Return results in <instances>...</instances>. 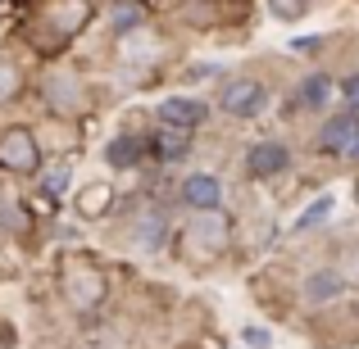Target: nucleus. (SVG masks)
Listing matches in <instances>:
<instances>
[{"label":"nucleus","instance_id":"39448f33","mask_svg":"<svg viewBox=\"0 0 359 349\" xmlns=\"http://www.w3.org/2000/svg\"><path fill=\"white\" fill-rule=\"evenodd\" d=\"M41 100H46V109H50L55 118H78V114H87V87H82L73 73H46L41 78Z\"/></svg>","mask_w":359,"mask_h":349},{"label":"nucleus","instance_id":"f3484780","mask_svg":"<svg viewBox=\"0 0 359 349\" xmlns=\"http://www.w3.org/2000/svg\"><path fill=\"white\" fill-rule=\"evenodd\" d=\"M164 236H168V222L159 218V213H150V218L137 222V250L141 254H159L164 250Z\"/></svg>","mask_w":359,"mask_h":349},{"label":"nucleus","instance_id":"4468645a","mask_svg":"<svg viewBox=\"0 0 359 349\" xmlns=\"http://www.w3.org/2000/svg\"><path fill=\"white\" fill-rule=\"evenodd\" d=\"M332 91H341L327 73H309V78L296 82V105L300 109H323L327 100H332Z\"/></svg>","mask_w":359,"mask_h":349},{"label":"nucleus","instance_id":"423d86ee","mask_svg":"<svg viewBox=\"0 0 359 349\" xmlns=\"http://www.w3.org/2000/svg\"><path fill=\"white\" fill-rule=\"evenodd\" d=\"M219 109L232 118H259L269 109V87L259 78H228L219 87Z\"/></svg>","mask_w":359,"mask_h":349},{"label":"nucleus","instance_id":"b1692460","mask_svg":"<svg viewBox=\"0 0 359 349\" xmlns=\"http://www.w3.org/2000/svg\"><path fill=\"white\" fill-rule=\"evenodd\" d=\"M241 341L250 345V349H269V345H273V332H269V327H245Z\"/></svg>","mask_w":359,"mask_h":349},{"label":"nucleus","instance_id":"5701e85b","mask_svg":"<svg viewBox=\"0 0 359 349\" xmlns=\"http://www.w3.org/2000/svg\"><path fill=\"white\" fill-rule=\"evenodd\" d=\"M269 9H273L278 18H287V23H291V18H300V14L309 9V0H269Z\"/></svg>","mask_w":359,"mask_h":349},{"label":"nucleus","instance_id":"1a4fd4ad","mask_svg":"<svg viewBox=\"0 0 359 349\" xmlns=\"http://www.w3.org/2000/svg\"><path fill=\"white\" fill-rule=\"evenodd\" d=\"M177 200L187 204L191 213H205V209H223V182L214 173H191L182 186H177Z\"/></svg>","mask_w":359,"mask_h":349},{"label":"nucleus","instance_id":"6e6552de","mask_svg":"<svg viewBox=\"0 0 359 349\" xmlns=\"http://www.w3.org/2000/svg\"><path fill=\"white\" fill-rule=\"evenodd\" d=\"M346 290H351V281H346L337 268H314V272H305V281H300V295H305V304H314V308H327L332 299H341Z\"/></svg>","mask_w":359,"mask_h":349},{"label":"nucleus","instance_id":"7ed1b4c3","mask_svg":"<svg viewBox=\"0 0 359 349\" xmlns=\"http://www.w3.org/2000/svg\"><path fill=\"white\" fill-rule=\"evenodd\" d=\"M41 27H32V45L36 50H60V45H69L73 36L87 27V18H91V5L87 0H46L41 5Z\"/></svg>","mask_w":359,"mask_h":349},{"label":"nucleus","instance_id":"6ab92c4d","mask_svg":"<svg viewBox=\"0 0 359 349\" xmlns=\"http://www.w3.org/2000/svg\"><path fill=\"white\" fill-rule=\"evenodd\" d=\"M36 182H41V195H46V200H60L64 186H69V164H64V159H60V164H46L41 173H36Z\"/></svg>","mask_w":359,"mask_h":349},{"label":"nucleus","instance_id":"ddd939ff","mask_svg":"<svg viewBox=\"0 0 359 349\" xmlns=\"http://www.w3.org/2000/svg\"><path fill=\"white\" fill-rule=\"evenodd\" d=\"M150 159L155 164H177V159L191 155V131H177V127H155L150 131Z\"/></svg>","mask_w":359,"mask_h":349},{"label":"nucleus","instance_id":"4be33fe9","mask_svg":"<svg viewBox=\"0 0 359 349\" xmlns=\"http://www.w3.org/2000/svg\"><path fill=\"white\" fill-rule=\"evenodd\" d=\"M337 272H341L351 286H359V241H351V245L341 250V259H337Z\"/></svg>","mask_w":359,"mask_h":349},{"label":"nucleus","instance_id":"9d476101","mask_svg":"<svg viewBox=\"0 0 359 349\" xmlns=\"http://www.w3.org/2000/svg\"><path fill=\"white\" fill-rule=\"evenodd\" d=\"M205 118H210V105L196 100V96H168L164 105H159V122H164V127H177V131L205 127Z\"/></svg>","mask_w":359,"mask_h":349},{"label":"nucleus","instance_id":"dca6fc26","mask_svg":"<svg viewBox=\"0 0 359 349\" xmlns=\"http://www.w3.org/2000/svg\"><path fill=\"white\" fill-rule=\"evenodd\" d=\"M109 200H114V186H109V182H91V186L78 191V213H82V218H105Z\"/></svg>","mask_w":359,"mask_h":349},{"label":"nucleus","instance_id":"9b49d317","mask_svg":"<svg viewBox=\"0 0 359 349\" xmlns=\"http://www.w3.org/2000/svg\"><path fill=\"white\" fill-rule=\"evenodd\" d=\"M355 136H359V114H332L318 127V150L323 155H351Z\"/></svg>","mask_w":359,"mask_h":349},{"label":"nucleus","instance_id":"aec40b11","mask_svg":"<svg viewBox=\"0 0 359 349\" xmlns=\"http://www.w3.org/2000/svg\"><path fill=\"white\" fill-rule=\"evenodd\" d=\"M332 209H337L332 195H318V200H314V204H309V209L296 218V236H305V232H314L318 222H327V218H332Z\"/></svg>","mask_w":359,"mask_h":349},{"label":"nucleus","instance_id":"412c9836","mask_svg":"<svg viewBox=\"0 0 359 349\" xmlns=\"http://www.w3.org/2000/svg\"><path fill=\"white\" fill-rule=\"evenodd\" d=\"M18 96H23V73H18V64L0 59V105H14Z\"/></svg>","mask_w":359,"mask_h":349},{"label":"nucleus","instance_id":"2eb2a0df","mask_svg":"<svg viewBox=\"0 0 359 349\" xmlns=\"http://www.w3.org/2000/svg\"><path fill=\"white\" fill-rule=\"evenodd\" d=\"M109 27H114L118 41L132 36V32H141V27H146V5H137V0H114V5H109Z\"/></svg>","mask_w":359,"mask_h":349},{"label":"nucleus","instance_id":"a878e982","mask_svg":"<svg viewBox=\"0 0 359 349\" xmlns=\"http://www.w3.org/2000/svg\"><path fill=\"white\" fill-rule=\"evenodd\" d=\"M318 45H323V36H300V41H291V50L305 55V50H318Z\"/></svg>","mask_w":359,"mask_h":349},{"label":"nucleus","instance_id":"0eeeda50","mask_svg":"<svg viewBox=\"0 0 359 349\" xmlns=\"http://www.w3.org/2000/svg\"><path fill=\"white\" fill-rule=\"evenodd\" d=\"M291 168V150L282 145V141H259V145L245 150V173L259 177V182H269V177H282Z\"/></svg>","mask_w":359,"mask_h":349},{"label":"nucleus","instance_id":"f257e3e1","mask_svg":"<svg viewBox=\"0 0 359 349\" xmlns=\"http://www.w3.org/2000/svg\"><path fill=\"white\" fill-rule=\"evenodd\" d=\"M232 245V218L223 209H205L191 213L182 227V263L191 268H214Z\"/></svg>","mask_w":359,"mask_h":349},{"label":"nucleus","instance_id":"20e7f679","mask_svg":"<svg viewBox=\"0 0 359 349\" xmlns=\"http://www.w3.org/2000/svg\"><path fill=\"white\" fill-rule=\"evenodd\" d=\"M0 168H9V173L27 177V173H41V145H36L32 127H23V122H14V127L0 131Z\"/></svg>","mask_w":359,"mask_h":349},{"label":"nucleus","instance_id":"f8f14e48","mask_svg":"<svg viewBox=\"0 0 359 349\" xmlns=\"http://www.w3.org/2000/svg\"><path fill=\"white\" fill-rule=\"evenodd\" d=\"M146 155H150V141L141 136V131H118V136L105 145V164L114 168V173H128V168H137Z\"/></svg>","mask_w":359,"mask_h":349},{"label":"nucleus","instance_id":"393cba45","mask_svg":"<svg viewBox=\"0 0 359 349\" xmlns=\"http://www.w3.org/2000/svg\"><path fill=\"white\" fill-rule=\"evenodd\" d=\"M341 96L351 100V109H359V73H355V78H346V82H341Z\"/></svg>","mask_w":359,"mask_h":349},{"label":"nucleus","instance_id":"a211bd4d","mask_svg":"<svg viewBox=\"0 0 359 349\" xmlns=\"http://www.w3.org/2000/svg\"><path fill=\"white\" fill-rule=\"evenodd\" d=\"M0 232L9 236H23L27 232V213H23V200L9 191H0Z\"/></svg>","mask_w":359,"mask_h":349},{"label":"nucleus","instance_id":"bb28decb","mask_svg":"<svg viewBox=\"0 0 359 349\" xmlns=\"http://www.w3.org/2000/svg\"><path fill=\"white\" fill-rule=\"evenodd\" d=\"M346 159H355V164H359V136H355V145H351V155H346Z\"/></svg>","mask_w":359,"mask_h":349},{"label":"nucleus","instance_id":"f03ea898","mask_svg":"<svg viewBox=\"0 0 359 349\" xmlns=\"http://www.w3.org/2000/svg\"><path fill=\"white\" fill-rule=\"evenodd\" d=\"M60 295H64V304L78 308V313L100 308L105 295H109V281H105V272H100V263L87 259V254H69V259L60 263Z\"/></svg>","mask_w":359,"mask_h":349}]
</instances>
